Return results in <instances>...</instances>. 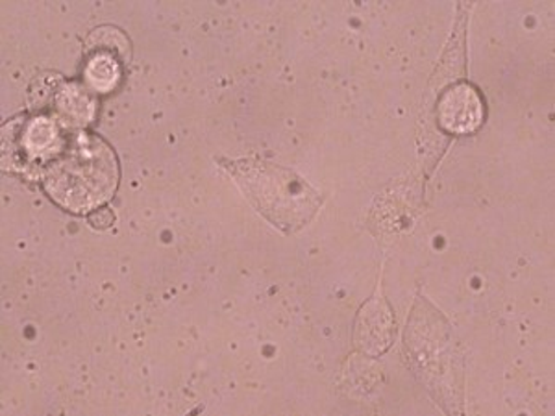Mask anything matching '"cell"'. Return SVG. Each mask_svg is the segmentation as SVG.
I'll list each match as a JSON object with an SVG mask.
<instances>
[{
	"instance_id": "cell-3",
	"label": "cell",
	"mask_w": 555,
	"mask_h": 416,
	"mask_svg": "<svg viewBox=\"0 0 555 416\" xmlns=\"http://www.w3.org/2000/svg\"><path fill=\"white\" fill-rule=\"evenodd\" d=\"M64 145L65 138L60 133L56 120L49 119V117H36V119L26 120L15 135V143H13L15 159L13 161L15 164L20 161L26 167H33L34 164L41 161L44 171V167L56 158Z\"/></svg>"
},
{
	"instance_id": "cell-2",
	"label": "cell",
	"mask_w": 555,
	"mask_h": 416,
	"mask_svg": "<svg viewBox=\"0 0 555 416\" xmlns=\"http://www.w3.org/2000/svg\"><path fill=\"white\" fill-rule=\"evenodd\" d=\"M437 119L444 132L468 135L486 119V106L480 93L470 83H455L442 93L437 104Z\"/></svg>"
},
{
	"instance_id": "cell-6",
	"label": "cell",
	"mask_w": 555,
	"mask_h": 416,
	"mask_svg": "<svg viewBox=\"0 0 555 416\" xmlns=\"http://www.w3.org/2000/svg\"><path fill=\"white\" fill-rule=\"evenodd\" d=\"M88 221L96 230H106L114 224L115 214L109 208H96L89 213Z\"/></svg>"
},
{
	"instance_id": "cell-4",
	"label": "cell",
	"mask_w": 555,
	"mask_h": 416,
	"mask_svg": "<svg viewBox=\"0 0 555 416\" xmlns=\"http://www.w3.org/2000/svg\"><path fill=\"white\" fill-rule=\"evenodd\" d=\"M88 91V88H82L78 83H65L62 88H57L54 93V106H52L54 115L70 127L88 125L95 112V101L91 99Z\"/></svg>"
},
{
	"instance_id": "cell-1",
	"label": "cell",
	"mask_w": 555,
	"mask_h": 416,
	"mask_svg": "<svg viewBox=\"0 0 555 416\" xmlns=\"http://www.w3.org/2000/svg\"><path fill=\"white\" fill-rule=\"evenodd\" d=\"M44 191L73 213L101 208L119 183L114 151L95 133L78 132L65 139L56 158L41 172Z\"/></svg>"
},
{
	"instance_id": "cell-5",
	"label": "cell",
	"mask_w": 555,
	"mask_h": 416,
	"mask_svg": "<svg viewBox=\"0 0 555 416\" xmlns=\"http://www.w3.org/2000/svg\"><path fill=\"white\" fill-rule=\"evenodd\" d=\"M83 78L89 91H95L101 95L112 93L122 78L119 56H115L112 52H93L83 67Z\"/></svg>"
}]
</instances>
